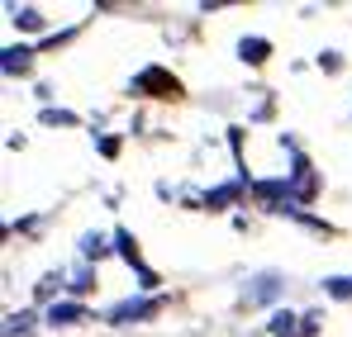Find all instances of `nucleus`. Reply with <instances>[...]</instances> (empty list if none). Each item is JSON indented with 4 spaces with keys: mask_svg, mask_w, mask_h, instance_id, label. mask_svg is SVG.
<instances>
[{
    "mask_svg": "<svg viewBox=\"0 0 352 337\" xmlns=\"http://www.w3.org/2000/svg\"><path fill=\"white\" fill-rule=\"evenodd\" d=\"M133 95H153V100H176L181 95V81H176L167 67H143L133 76Z\"/></svg>",
    "mask_w": 352,
    "mask_h": 337,
    "instance_id": "1",
    "label": "nucleus"
},
{
    "mask_svg": "<svg viewBox=\"0 0 352 337\" xmlns=\"http://www.w3.org/2000/svg\"><path fill=\"white\" fill-rule=\"evenodd\" d=\"M281 290H286V276L262 271V276H252V281H248L243 299H248V304H272V299H281Z\"/></svg>",
    "mask_w": 352,
    "mask_h": 337,
    "instance_id": "2",
    "label": "nucleus"
},
{
    "mask_svg": "<svg viewBox=\"0 0 352 337\" xmlns=\"http://www.w3.org/2000/svg\"><path fill=\"white\" fill-rule=\"evenodd\" d=\"M157 309H162L157 294H153V299H124V304L110 309V323H119V328H124V323H143V318H153Z\"/></svg>",
    "mask_w": 352,
    "mask_h": 337,
    "instance_id": "3",
    "label": "nucleus"
},
{
    "mask_svg": "<svg viewBox=\"0 0 352 337\" xmlns=\"http://www.w3.org/2000/svg\"><path fill=\"white\" fill-rule=\"evenodd\" d=\"M319 195V176H314V167L295 152V167H291V200L300 205V200H314Z\"/></svg>",
    "mask_w": 352,
    "mask_h": 337,
    "instance_id": "4",
    "label": "nucleus"
},
{
    "mask_svg": "<svg viewBox=\"0 0 352 337\" xmlns=\"http://www.w3.org/2000/svg\"><path fill=\"white\" fill-rule=\"evenodd\" d=\"M86 318H91V314H86V309H81V304H53V309H48V323H53V328H72V323H86Z\"/></svg>",
    "mask_w": 352,
    "mask_h": 337,
    "instance_id": "5",
    "label": "nucleus"
},
{
    "mask_svg": "<svg viewBox=\"0 0 352 337\" xmlns=\"http://www.w3.org/2000/svg\"><path fill=\"white\" fill-rule=\"evenodd\" d=\"M238 57L252 62V67H262V62L272 57V43H267V38H243V43H238Z\"/></svg>",
    "mask_w": 352,
    "mask_h": 337,
    "instance_id": "6",
    "label": "nucleus"
},
{
    "mask_svg": "<svg viewBox=\"0 0 352 337\" xmlns=\"http://www.w3.org/2000/svg\"><path fill=\"white\" fill-rule=\"evenodd\" d=\"M238 190H243V181H234V185H219V190H210V195H205V209H224V205H234Z\"/></svg>",
    "mask_w": 352,
    "mask_h": 337,
    "instance_id": "7",
    "label": "nucleus"
},
{
    "mask_svg": "<svg viewBox=\"0 0 352 337\" xmlns=\"http://www.w3.org/2000/svg\"><path fill=\"white\" fill-rule=\"evenodd\" d=\"M10 14H14V24H19V29H43V24H48V19H43L34 5H14Z\"/></svg>",
    "mask_w": 352,
    "mask_h": 337,
    "instance_id": "8",
    "label": "nucleus"
},
{
    "mask_svg": "<svg viewBox=\"0 0 352 337\" xmlns=\"http://www.w3.org/2000/svg\"><path fill=\"white\" fill-rule=\"evenodd\" d=\"M29 57H34V48H5V71L14 76V71H29Z\"/></svg>",
    "mask_w": 352,
    "mask_h": 337,
    "instance_id": "9",
    "label": "nucleus"
},
{
    "mask_svg": "<svg viewBox=\"0 0 352 337\" xmlns=\"http://www.w3.org/2000/svg\"><path fill=\"white\" fill-rule=\"evenodd\" d=\"M267 328H272L276 337H295V333H300V318H295V314H272Z\"/></svg>",
    "mask_w": 352,
    "mask_h": 337,
    "instance_id": "10",
    "label": "nucleus"
},
{
    "mask_svg": "<svg viewBox=\"0 0 352 337\" xmlns=\"http://www.w3.org/2000/svg\"><path fill=\"white\" fill-rule=\"evenodd\" d=\"M115 247H119V257H124L129 266H138V242H133V233H115Z\"/></svg>",
    "mask_w": 352,
    "mask_h": 337,
    "instance_id": "11",
    "label": "nucleus"
},
{
    "mask_svg": "<svg viewBox=\"0 0 352 337\" xmlns=\"http://www.w3.org/2000/svg\"><path fill=\"white\" fill-rule=\"evenodd\" d=\"M105 252H110V242H105L100 233H86V237H81V257H105Z\"/></svg>",
    "mask_w": 352,
    "mask_h": 337,
    "instance_id": "12",
    "label": "nucleus"
},
{
    "mask_svg": "<svg viewBox=\"0 0 352 337\" xmlns=\"http://www.w3.org/2000/svg\"><path fill=\"white\" fill-rule=\"evenodd\" d=\"M324 290H329L333 299H352V276H329V281H324Z\"/></svg>",
    "mask_w": 352,
    "mask_h": 337,
    "instance_id": "13",
    "label": "nucleus"
},
{
    "mask_svg": "<svg viewBox=\"0 0 352 337\" xmlns=\"http://www.w3.org/2000/svg\"><path fill=\"white\" fill-rule=\"evenodd\" d=\"M62 281H67L62 271H48V276L38 281V299H53V294H58V285H62Z\"/></svg>",
    "mask_w": 352,
    "mask_h": 337,
    "instance_id": "14",
    "label": "nucleus"
},
{
    "mask_svg": "<svg viewBox=\"0 0 352 337\" xmlns=\"http://www.w3.org/2000/svg\"><path fill=\"white\" fill-rule=\"evenodd\" d=\"M5 323H10V328H5V337H14V333H29V328H34V314H10Z\"/></svg>",
    "mask_w": 352,
    "mask_h": 337,
    "instance_id": "15",
    "label": "nucleus"
},
{
    "mask_svg": "<svg viewBox=\"0 0 352 337\" xmlns=\"http://www.w3.org/2000/svg\"><path fill=\"white\" fill-rule=\"evenodd\" d=\"M67 281H72V290H76V294H86V290H96V276H91V271H72Z\"/></svg>",
    "mask_w": 352,
    "mask_h": 337,
    "instance_id": "16",
    "label": "nucleus"
},
{
    "mask_svg": "<svg viewBox=\"0 0 352 337\" xmlns=\"http://www.w3.org/2000/svg\"><path fill=\"white\" fill-rule=\"evenodd\" d=\"M319 323H324V314H305V318H300V333H295V337H314V333H319Z\"/></svg>",
    "mask_w": 352,
    "mask_h": 337,
    "instance_id": "17",
    "label": "nucleus"
},
{
    "mask_svg": "<svg viewBox=\"0 0 352 337\" xmlns=\"http://www.w3.org/2000/svg\"><path fill=\"white\" fill-rule=\"evenodd\" d=\"M43 124H62V128H72V124H76V114H67V110H43Z\"/></svg>",
    "mask_w": 352,
    "mask_h": 337,
    "instance_id": "18",
    "label": "nucleus"
},
{
    "mask_svg": "<svg viewBox=\"0 0 352 337\" xmlns=\"http://www.w3.org/2000/svg\"><path fill=\"white\" fill-rule=\"evenodd\" d=\"M319 67H324V71H338L343 62H338V53H324V57H319Z\"/></svg>",
    "mask_w": 352,
    "mask_h": 337,
    "instance_id": "19",
    "label": "nucleus"
}]
</instances>
